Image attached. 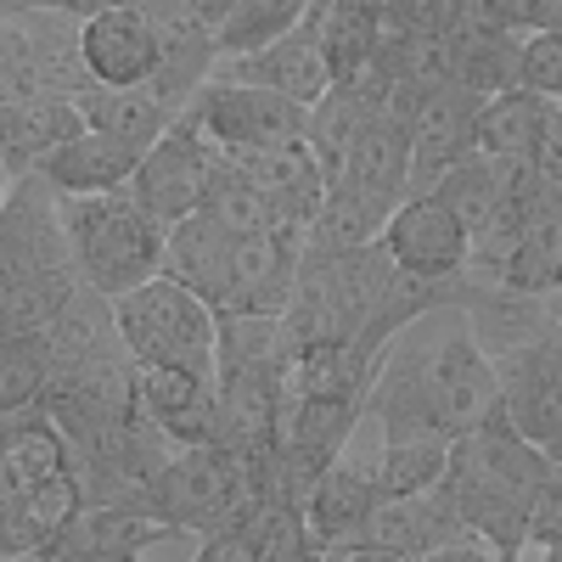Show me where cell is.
Wrapping results in <instances>:
<instances>
[{
	"label": "cell",
	"instance_id": "6da1fadb",
	"mask_svg": "<svg viewBox=\"0 0 562 562\" xmlns=\"http://www.w3.org/2000/svg\"><path fill=\"white\" fill-rule=\"evenodd\" d=\"M383 422V439H467L501 411V366L473 333L422 349L394 371H378L366 400Z\"/></svg>",
	"mask_w": 562,
	"mask_h": 562
},
{
	"label": "cell",
	"instance_id": "7a4b0ae2",
	"mask_svg": "<svg viewBox=\"0 0 562 562\" xmlns=\"http://www.w3.org/2000/svg\"><path fill=\"white\" fill-rule=\"evenodd\" d=\"M63 220H68V243L85 288H97L102 299H124L140 281L164 276L169 225L153 209H140L130 192L63 198Z\"/></svg>",
	"mask_w": 562,
	"mask_h": 562
},
{
	"label": "cell",
	"instance_id": "3957f363",
	"mask_svg": "<svg viewBox=\"0 0 562 562\" xmlns=\"http://www.w3.org/2000/svg\"><path fill=\"white\" fill-rule=\"evenodd\" d=\"M113 315H119V338L135 360L180 366L220 383V310L186 281H175L169 270L140 281L135 293L113 299Z\"/></svg>",
	"mask_w": 562,
	"mask_h": 562
},
{
	"label": "cell",
	"instance_id": "277c9868",
	"mask_svg": "<svg viewBox=\"0 0 562 562\" xmlns=\"http://www.w3.org/2000/svg\"><path fill=\"white\" fill-rule=\"evenodd\" d=\"M186 119H192L225 158L231 153H259V147H293V140H310V108L276 97V90L225 79V74H214L198 90V102L186 108Z\"/></svg>",
	"mask_w": 562,
	"mask_h": 562
},
{
	"label": "cell",
	"instance_id": "5b68a950",
	"mask_svg": "<svg viewBox=\"0 0 562 562\" xmlns=\"http://www.w3.org/2000/svg\"><path fill=\"white\" fill-rule=\"evenodd\" d=\"M214 175H220V147L180 113L158 147H147V158H140V169H135V180L124 186V192L140 209H153L164 225H180V220L209 209Z\"/></svg>",
	"mask_w": 562,
	"mask_h": 562
},
{
	"label": "cell",
	"instance_id": "8992f818",
	"mask_svg": "<svg viewBox=\"0 0 562 562\" xmlns=\"http://www.w3.org/2000/svg\"><path fill=\"white\" fill-rule=\"evenodd\" d=\"M383 248L405 276L456 288L467 276V265H473V231L461 225V214L439 192H416L394 209V220L383 231Z\"/></svg>",
	"mask_w": 562,
	"mask_h": 562
},
{
	"label": "cell",
	"instance_id": "52a82bcc",
	"mask_svg": "<svg viewBox=\"0 0 562 562\" xmlns=\"http://www.w3.org/2000/svg\"><path fill=\"white\" fill-rule=\"evenodd\" d=\"M79 57H85L90 79L108 85V90L153 85L158 68H164V45H158L147 0H124V7L79 23Z\"/></svg>",
	"mask_w": 562,
	"mask_h": 562
},
{
	"label": "cell",
	"instance_id": "ba28073f",
	"mask_svg": "<svg viewBox=\"0 0 562 562\" xmlns=\"http://www.w3.org/2000/svg\"><path fill=\"white\" fill-rule=\"evenodd\" d=\"M130 389H135V411L147 416L164 439H175L180 450L220 439V383L198 378V371H180V366L135 360Z\"/></svg>",
	"mask_w": 562,
	"mask_h": 562
},
{
	"label": "cell",
	"instance_id": "9c48e42d",
	"mask_svg": "<svg viewBox=\"0 0 562 562\" xmlns=\"http://www.w3.org/2000/svg\"><path fill=\"white\" fill-rule=\"evenodd\" d=\"M479 97L473 90H439L411 113V198L439 192V180L479 153Z\"/></svg>",
	"mask_w": 562,
	"mask_h": 562
},
{
	"label": "cell",
	"instance_id": "30bf717a",
	"mask_svg": "<svg viewBox=\"0 0 562 562\" xmlns=\"http://www.w3.org/2000/svg\"><path fill=\"white\" fill-rule=\"evenodd\" d=\"M225 79H243V85H259V90H276L299 108H315L326 90H333V63H326V45H321V7L310 12L304 29H293L288 40L265 45L254 57H237V63H220Z\"/></svg>",
	"mask_w": 562,
	"mask_h": 562
},
{
	"label": "cell",
	"instance_id": "8fae6325",
	"mask_svg": "<svg viewBox=\"0 0 562 562\" xmlns=\"http://www.w3.org/2000/svg\"><path fill=\"white\" fill-rule=\"evenodd\" d=\"M63 467H74V439L63 422L45 405L7 411V422H0V495H29L34 484L57 479Z\"/></svg>",
	"mask_w": 562,
	"mask_h": 562
},
{
	"label": "cell",
	"instance_id": "7c38bea8",
	"mask_svg": "<svg viewBox=\"0 0 562 562\" xmlns=\"http://www.w3.org/2000/svg\"><path fill=\"white\" fill-rule=\"evenodd\" d=\"M378 501H383V490H378L371 467L333 461L315 479V490L304 501V518H310V529L326 551H349V546L366 540V524H371V512H378Z\"/></svg>",
	"mask_w": 562,
	"mask_h": 562
},
{
	"label": "cell",
	"instance_id": "4fadbf2b",
	"mask_svg": "<svg viewBox=\"0 0 562 562\" xmlns=\"http://www.w3.org/2000/svg\"><path fill=\"white\" fill-rule=\"evenodd\" d=\"M0 130H7V180H29L45 169V158L79 140L90 124L79 102L68 97H23V102H7Z\"/></svg>",
	"mask_w": 562,
	"mask_h": 562
},
{
	"label": "cell",
	"instance_id": "5bb4252c",
	"mask_svg": "<svg viewBox=\"0 0 562 562\" xmlns=\"http://www.w3.org/2000/svg\"><path fill=\"white\" fill-rule=\"evenodd\" d=\"M366 540L371 546H389L400 557H428L439 546H456V540H479L473 529L461 524V512L450 506L445 490H428V495H400V501H378L366 524Z\"/></svg>",
	"mask_w": 562,
	"mask_h": 562
},
{
	"label": "cell",
	"instance_id": "9a60e30c",
	"mask_svg": "<svg viewBox=\"0 0 562 562\" xmlns=\"http://www.w3.org/2000/svg\"><path fill=\"white\" fill-rule=\"evenodd\" d=\"M333 186L400 209L411 198V119H383L378 130H366L355 147L344 153Z\"/></svg>",
	"mask_w": 562,
	"mask_h": 562
},
{
	"label": "cell",
	"instance_id": "2e32d148",
	"mask_svg": "<svg viewBox=\"0 0 562 562\" xmlns=\"http://www.w3.org/2000/svg\"><path fill=\"white\" fill-rule=\"evenodd\" d=\"M231 259H237V237L203 209L192 220L169 225V248H164V270L175 281H186L192 293H203L214 310L231 304Z\"/></svg>",
	"mask_w": 562,
	"mask_h": 562
},
{
	"label": "cell",
	"instance_id": "e0dca14e",
	"mask_svg": "<svg viewBox=\"0 0 562 562\" xmlns=\"http://www.w3.org/2000/svg\"><path fill=\"white\" fill-rule=\"evenodd\" d=\"M140 147H130V140L119 135H102V130H85L79 140H68L63 153L45 158V180L57 186L63 198H102V192H124V186L135 180L140 169Z\"/></svg>",
	"mask_w": 562,
	"mask_h": 562
},
{
	"label": "cell",
	"instance_id": "ac0fdd59",
	"mask_svg": "<svg viewBox=\"0 0 562 562\" xmlns=\"http://www.w3.org/2000/svg\"><path fill=\"white\" fill-rule=\"evenodd\" d=\"M383 34H389V0H321V45L338 85L371 74Z\"/></svg>",
	"mask_w": 562,
	"mask_h": 562
},
{
	"label": "cell",
	"instance_id": "d6986e66",
	"mask_svg": "<svg viewBox=\"0 0 562 562\" xmlns=\"http://www.w3.org/2000/svg\"><path fill=\"white\" fill-rule=\"evenodd\" d=\"M79 113L90 130H102V135H119L130 140V147H158V140L175 130L180 108L164 102L153 85H135V90H108V85H90L85 97H79Z\"/></svg>",
	"mask_w": 562,
	"mask_h": 562
},
{
	"label": "cell",
	"instance_id": "ffe728a7",
	"mask_svg": "<svg viewBox=\"0 0 562 562\" xmlns=\"http://www.w3.org/2000/svg\"><path fill=\"white\" fill-rule=\"evenodd\" d=\"M546 113L551 102L535 97V90H506V97H490L479 108V153L512 169H529L540 153V135H546Z\"/></svg>",
	"mask_w": 562,
	"mask_h": 562
},
{
	"label": "cell",
	"instance_id": "44dd1931",
	"mask_svg": "<svg viewBox=\"0 0 562 562\" xmlns=\"http://www.w3.org/2000/svg\"><path fill=\"white\" fill-rule=\"evenodd\" d=\"M518 175H524V169H512V164H495V158L473 153L467 164H456V169L439 180V198H445V203L461 214V225L479 237V231H484V225L501 214V203L512 198V186H518Z\"/></svg>",
	"mask_w": 562,
	"mask_h": 562
},
{
	"label": "cell",
	"instance_id": "7402d4cb",
	"mask_svg": "<svg viewBox=\"0 0 562 562\" xmlns=\"http://www.w3.org/2000/svg\"><path fill=\"white\" fill-rule=\"evenodd\" d=\"M57 383V349L45 333H7L0 344V411L45 405Z\"/></svg>",
	"mask_w": 562,
	"mask_h": 562
},
{
	"label": "cell",
	"instance_id": "603a6c76",
	"mask_svg": "<svg viewBox=\"0 0 562 562\" xmlns=\"http://www.w3.org/2000/svg\"><path fill=\"white\" fill-rule=\"evenodd\" d=\"M450 450H456V439H383V456L371 467L383 501L439 490L445 473H450Z\"/></svg>",
	"mask_w": 562,
	"mask_h": 562
},
{
	"label": "cell",
	"instance_id": "cb8c5ba5",
	"mask_svg": "<svg viewBox=\"0 0 562 562\" xmlns=\"http://www.w3.org/2000/svg\"><path fill=\"white\" fill-rule=\"evenodd\" d=\"M209 214L231 231V237H259V231H293V225H281L270 192H259V186L231 164L220 153V175H214V192H209Z\"/></svg>",
	"mask_w": 562,
	"mask_h": 562
},
{
	"label": "cell",
	"instance_id": "d4e9b609",
	"mask_svg": "<svg viewBox=\"0 0 562 562\" xmlns=\"http://www.w3.org/2000/svg\"><path fill=\"white\" fill-rule=\"evenodd\" d=\"M473 18V0H389V23L416 40H456Z\"/></svg>",
	"mask_w": 562,
	"mask_h": 562
},
{
	"label": "cell",
	"instance_id": "484cf974",
	"mask_svg": "<svg viewBox=\"0 0 562 562\" xmlns=\"http://www.w3.org/2000/svg\"><path fill=\"white\" fill-rule=\"evenodd\" d=\"M524 90H535L546 102H562V29L524 40Z\"/></svg>",
	"mask_w": 562,
	"mask_h": 562
},
{
	"label": "cell",
	"instance_id": "4316f807",
	"mask_svg": "<svg viewBox=\"0 0 562 562\" xmlns=\"http://www.w3.org/2000/svg\"><path fill=\"white\" fill-rule=\"evenodd\" d=\"M529 546H562V479L529 512Z\"/></svg>",
	"mask_w": 562,
	"mask_h": 562
},
{
	"label": "cell",
	"instance_id": "83f0119b",
	"mask_svg": "<svg viewBox=\"0 0 562 562\" xmlns=\"http://www.w3.org/2000/svg\"><path fill=\"white\" fill-rule=\"evenodd\" d=\"M192 562H259V551H254L248 529L237 524V529H220V535H203V546H198V557H192Z\"/></svg>",
	"mask_w": 562,
	"mask_h": 562
},
{
	"label": "cell",
	"instance_id": "f1b7e54d",
	"mask_svg": "<svg viewBox=\"0 0 562 562\" xmlns=\"http://www.w3.org/2000/svg\"><path fill=\"white\" fill-rule=\"evenodd\" d=\"M124 7V0H7V12H57V18H74V23H90Z\"/></svg>",
	"mask_w": 562,
	"mask_h": 562
},
{
	"label": "cell",
	"instance_id": "f546056e",
	"mask_svg": "<svg viewBox=\"0 0 562 562\" xmlns=\"http://www.w3.org/2000/svg\"><path fill=\"white\" fill-rule=\"evenodd\" d=\"M535 169H540L546 180H557V186H562V102H551V113H546V135H540Z\"/></svg>",
	"mask_w": 562,
	"mask_h": 562
},
{
	"label": "cell",
	"instance_id": "4dcf8cb0",
	"mask_svg": "<svg viewBox=\"0 0 562 562\" xmlns=\"http://www.w3.org/2000/svg\"><path fill=\"white\" fill-rule=\"evenodd\" d=\"M411 562H501L484 540H456V546H439L428 557H411Z\"/></svg>",
	"mask_w": 562,
	"mask_h": 562
},
{
	"label": "cell",
	"instance_id": "1f68e13d",
	"mask_svg": "<svg viewBox=\"0 0 562 562\" xmlns=\"http://www.w3.org/2000/svg\"><path fill=\"white\" fill-rule=\"evenodd\" d=\"M338 562H411V557H400V551H389V546H371V540H360V546L338 551Z\"/></svg>",
	"mask_w": 562,
	"mask_h": 562
},
{
	"label": "cell",
	"instance_id": "d6a6232c",
	"mask_svg": "<svg viewBox=\"0 0 562 562\" xmlns=\"http://www.w3.org/2000/svg\"><path fill=\"white\" fill-rule=\"evenodd\" d=\"M186 7H192V12H198V18L209 23V29H220V23H225L231 12L243 7V0H186Z\"/></svg>",
	"mask_w": 562,
	"mask_h": 562
},
{
	"label": "cell",
	"instance_id": "836d02e7",
	"mask_svg": "<svg viewBox=\"0 0 562 562\" xmlns=\"http://www.w3.org/2000/svg\"><path fill=\"white\" fill-rule=\"evenodd\" d=\"M512 562H562V546H524Z\"/></svg>",
	"mask_w": 562,
	"mask_h": 562
},
{
	"label": "cell",
	"instance_id": "e575fe53",
	"mask_svg": "<svg viewBox=\"0 0 562 562\" xmlns=\"http://www.w3.org/2000/svg\"><path fill=\"white\" fill-rule=\"evenodd\" d=\"M551 456H557V461H562V439H557V445H551Z\"/></svg>",
	"mask_w": 562,
	"mask_h": 562
}]
</instances>
